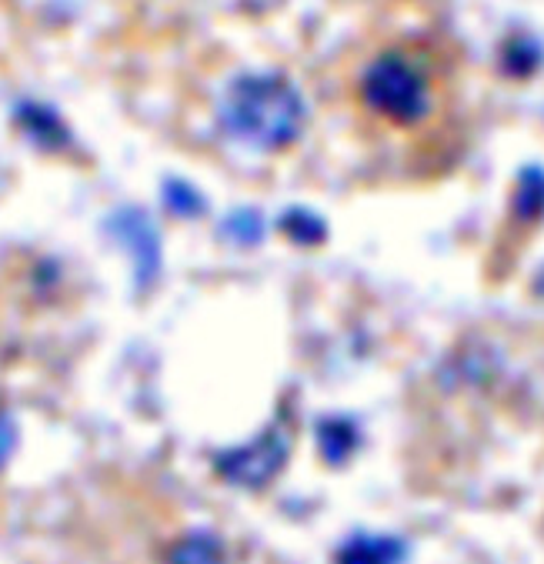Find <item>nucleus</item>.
<instances>
[{"mask_svg":"<svg viewBox=\"0 0 544 564\" xmlns=\"http://www.w3.org/2000/svg\"><path fill=\"white\" fill-rule=\"evenodd\" d=\"M304 118L297 87L281 74H244L221 100L225 131L254 151L291 148L304 131Z\"/></svg>","mask_w":544,"mask_h":564,"instance_id":"nucleus-1","label":"nucleus"},{"mask_svg":"<svg viewBox=\"0 0 544 564\" xmlns=\"http://www.w3.org/2000/svg\"><path fill=\"white\" fill-rule=\"evenodd\" d=\"M361 100L371 115L391 124H414L431 107V77L411 54L388 51L365 67Z\"/></svg>","mask_w":544,"mask_h":564,"instance_id":"nucleus-2","label":"nucleus"},{"mask_svg":"<svg viewBox=\"0 0 544 564\" xmlns=\"http://www.w3.org/2000/svg\"><path fill=\"white\" fill-rule=\"evenodd\" d=\"M287 431L271 424L268 431H261L254 441L228 447L214 458V471L221 475L228 485L235 488H248L258 491L264 485H271L278 478V471L287 462Z\"/></svg>","mask_w":544,"mask_h":564,"instance_id":"nucleus-3","label":"nucleus"},{"mask_svg":"<svg viewBox=\"0 0 544 564\" xmlns=\"http://www.w3.org/2000/svg\"><path fill=\"white\" fill-rule=\"evenodd\" d=\"M107 231L128 251L138 288H151L161 274V258H164L154 220L138 207H121L107 217Z\"/></svg>","mask_w":544,"mask_h":564,"instance_id":"nucleus-4","label":"nucleus"},{"mask_svg":"<svg viewBox=\"0 0 544 564\" xmlns=\"http://www.w3.org/2000/svg\"><path fill=\"white\" fill-rule=\"evenodd\" d=\"M404 544L391 534H355L335 551V564H401Z\"/></svg>","mask_w":544,"mask_h":564,"instance_id":"nucleus-5","label":"nucleus"},{"mask_svg":"<svg viewBox=\"0 0 544 564\" xmlns=\"http://www.w3.org/2000/svg\"><path fill=\"white\" fill-rule=\"evenodd\" d=\"M167 564H228V551L210 531H187L171 544Z\"/></svg>","mask_w":544,"mask_h":564,"instance_id":"nucleus-6","label":"nucleus"},{"mask_svg":"<svg viewBox=\"0 0 544 564\" xmlns=\"http://www.w3.org/2000/svg\"><path fill=\"white\" fill-rule=\"evenodd\" d=\"M164 200H167V207L174 214H184V217L200 210V194L191 184H184V181H167L164 184Z\"/></svg>","mask_w":544,"mask_h":564,"instance_id":"nucleus-7","label":"nucleus"},{"mask_svg":"<svg viewBox=\"0 0 544 564\" xmlns=\"http://www.w3.org/2000/svg\"><path fill=\"white\" fill-rule=\"evenodd\" d=\"M14 447H18V421L8 404H0V471L8 468Z\"/></svg>","mask_w":544,"mask_h":564,"instance_id":"nucleus-8","label":"nucleus"},{"mask_svg":"<svg viewBox=\"0 0 544 564\" xmlns=\"http://www.w3.org/2000/svg\"><path fill=\"white\" fill-rule=\"evenodd\" d=\"M225 228L231 231V238H235V241H241V245H251V241H258V235H261V220H258L251 210H241V214L228 217Z\"/></svg>","mask_w":544,"mask_h":564,"instance_id":"nucleus-9","label":"nucleus"}]
</instances>
